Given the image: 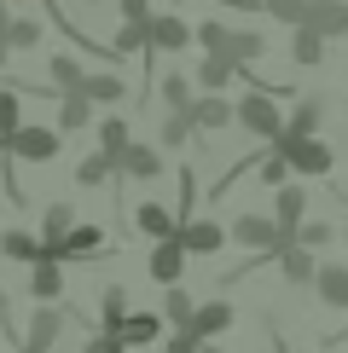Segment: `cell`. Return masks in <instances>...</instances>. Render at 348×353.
I'll use <instances>...</instances> for the list:
<instances>
[{
  "mask_svg": "<svg viewBox=\"0 0 348 353\" xmlns=\"http://www.w3.org/2000/svg\"><path fill=\"white\" fill-rule=\"evenodd\" d=\"M232 325V301H203V307H192V325H186L180 336H192V342L203 347V342H215Z\"/></svg>",
  "mask_w": 348,
  "mask_h": 353,
  "instance_id": "7",
  "label": "cell"
},
{
  "mask_svg": "<svg viewBox=\"0 0 348 353\" xmlns=\"http://www.w3.org/2000/svg\"><path fill=\"white\" fill-rule=\"evenodd\" d=\"M163 105H168V116H192V81H186V76H168V81H163Z\"/></svg>",
  "mask_w": 348,
  "mask_h": 353,
  "instance_id": "28",
  "label": "cell"
},
{
  "mask_svg": "<svg viewBox=\"0 0 348 353\" xmlns=\"http://www.w3.org/2000/svg\"><path fill=\"white\" fill-rule=\"evenodd\" d=\"M186 134H192V116H163V139L168 145H186Z\"/></svg>",
  "mask_w": 348,
  "mask_h": 353,
  "instance_id": "38",
  "label": "cell"
},
{
  "mask_svg": "<svg viewBox=\"0 0 348 353\" xmlns=\"http://www.w3.org/2000/svg\"><path fill=\"white\" fill-rule=\"evenodd\" d=\"M128 145H134V139H128V122H122V116L99 122V157H105V163H110L116 174H122V157H128Z\"/></svg>",
  "mask_w": 348,
  "mask_h": 353,
  "instance_id": "13",
  "label": "cell"
},
{
  "mask_svg": "<svg viewBox=\"0 0 348 353\" xmlns=\"http://www.w3.org/2000/svg\"><path fill=\"white\" fill-rule=\"evenodd\" d=\"M163 336V313H128L122 330H116V342L122 347H139V342H157Z\"/></svg>",
  "mask_w": 348,
  "mask_h": 353,
  "instance_id": "15",
  "label": "cell"
},
{
  "mask_svg": "<svg viewBox=\"0 0 348 353\" xmlns=\"http://www.w3.org/2000/svg\"><path fill=\"white\" fill-rule=\"evenodd\" d=\"M12 47H41V23L35 18H12L6 23V52Z\"/></svg>",
  "mask_w": 348,
  "mask_h": 353,
  "instance_id": "34",
  "label": "cell"
},
{
  "mask_svg": "<svg viewBox=\"0 0 348 353\" xmlns=\"http://www.w3.org/2000/svg\"><path fill=\"white\" fill-rule=\"evenodd\" d=\"M232 76H238V70H232L226 58H203V64H197V87H203V93H209V99L221 93V87H226Z\"/></svg>",
  "mask_w": 348,
  "mask_h": 353,
  "instance_id": "25",
  "label": "cell"
},
{
  "mask_svg": "<svg viewBox=\"0 0 348 353\" xmlns=\"http://www.w3.org/2000/svg\"><path fill=\"white\" fill-rule=\"evenodd\" d=\"M226 238H238L255 261H267V255H279V249H284L279 226H273V220H261V214H238V220L226 226Z\"/></svg>",
  "mask_w": 348,
  "mask_h": 353,
  "instance_id": "3",
  "label": "cell"
},
{
  "mask_svg": "<svg viewBox=\"0 0 348 353\" xmlns=\"http://www.w3.org/2000/svg\"><path fill=\"white\" fill-rule=\"evenodd\" d=\"M273 93H284V87H255V93H244L238 105H232V122H238L244 134L267 139V145L284 134V116H279V105H273Z\"/></svg>",
  "mask_w": 348,
  "mask_h": 353,
  "instance_id": "1",
  "label": "cell"
},
{
  "mask_svg": "<svg viewBox=\"0 0 348 353\" xmlns=\"http://www.w3.org/2000/svg\"><path fill=\"white\" fill-rule=\"evenodd\" d=\"M273 157H284V168H296V174H331V145H319V139L279 134L273 139Z\"/></svg>",
  "mask_w": 348,
  "mask_h": 353,
  "instance_id": "2",
  "label": "cell"
},
{
  "mask_svg": "<svg viewBox=\"0 0 348 353\" xmlns=\"http://www.w3.org/2000/svg\"><path fill=\"white\" fill-rule=\"evenodd\" d=\"M192 41H197V47H203V58H221V47H226V23H203V29H192Z\"/></svg>",
  "mask_w": 348,
  "mask_h": 353,
  "instance_id": "35",
  "label": "cell"
},
{
  "mask_svg": "<svg viewBox=\"0 0 348 353\" xmlns=\"http://www.w3.org/2000/svg\"><path fill=\"white\" fill-rule=\"evenodd\" d=\"M284 157H267V163H261V180H267V185H284Z\"/></svg>",
  "mask_w": 348,
  "mask_h": 353,
  "instance_id": "40",
  "label": "cell"
},
{
  "mask_svg": "<svg viewBox=\"0 0 348 353\" xmlns=\"http://www.w3.org/2000/svg\"><path fill=\"white\" fill-rule=\"evenodd\" d=\"M0 157H6V139H0Z\"/></svg>",
  "mask_w": 348,
  "mask_h": 353,
  "instance_id": "45",
  "label": "cell"
},
{
  "mask_svg": "<svg viewBox=\"0 0 348 353\" xmlns=\"http://www.w3.org/2000/svg\"><path fill=\"white\" fill-rule=\"evenodd\" d=\"M163 325H174V330L192 325V296H186L180 284H174V290H168V301H163Z\"/></svg>",
  "mask_w": 348,
  "mask_h": 353,
  "instance_id": "32",
  "label": "cell"
},
{
  "mask_svg": "<svg viewBox=\"0 0 348 353\" xmlns=\"http://www.w3.org/2000/svg\"><path fill=\"white\" fill-rule=\"evenodd\" d=\"M41 226H47V238H41V243H58V238H64L70 226H76V214H70V203H52V209L41 214Z\"/></svg>",
  "mask_w": 348,
  "mask_h": 353,
  "instance_id": "33",
  "label": "cell"
},
{
  "mask_svg": "<svg viewBox=\"0 0 348 353\" xmlns=\"http://www.w3.org/2000/svg\"><path fill=\"white\" fill-rule=\"evenodd\" d=\"M163 353H203L192 336H180V330H168V342H163Z\"/></svg>",
  "mask_w": 348,
  "mask_h": 353,
  "instance_id": "41",
  "label": "cell"
},
{
  "mask_svg": "<svg viewBox=\"0 0 348 353\" xmlns=\"http://www.w3.org/2000/svg\"><path fill=\"white\" fill-rule=\"evenodd\" d=\"M6 157L12 163H47V157H58V128H18L6 139Z\"/></svg>",
  "mask_w": 348,
  "mask_h": 353,
  "instance_id": "4",
  "label": "cell"
},
{
  "mask_svg": "<svg viewBox=\"0 0 348 353\" xmlns=\"http://www.w3.org/2000/svg\"><path fill=\"white\" fill-rule=\"evenodd\" d=\"M134 226L145 232V238H157V243H168L174 232H180V220H174V214L163 209V203H139V209H134Z\"/></svg>",
  "mask_w": 348,
  "mask_h": 353,
  "instance_id": "12",
  "label": "cell"
},
{
  "mask_svg": "<svg viewBox=\"0 0 348 353\" xmlns=\"http://www.w3.org/2000/svg\"><path fill=\"white\" fill-rule=\"evenodd\" d=\"M342 6H348V0H342Z\"/></svg>",
  "mask_w": 348,
  "mask_h": 353,
  "instance_id": "47",
  "label": "cell"
},
{
  "mask_svg": "<svg viewBox=\"0 0 348 353\" xmlns=\"http://www.w3.org/2000/svg\"><path fill=\"white\" fill-rule=\"evenodd\" d=\"M93 122V105H87L81 93H64L58 99V134H76V128Z\"/></svg>",
  "mask_w": 348,
  "mask_h": 353,
  "instance_id": "20",
  "label": "cell"
},
{
  "mask_svg": "<svg viewBox=\"0 0 348 353\" xmlns=\"http://www.w3.org/2000/svg\"><path fill=\"white\" fill-rule=\"evenodd\" d=\"M87 353H128V347H122V342H116V336H105V330H99V336H93V342H87Z\"/></svg>",
  "mask_w": 348,
  "mask_h": 353,
  "instance_id": "42",
  "label": "cell"
},
{
  "mask_svg": "<svg viewBox=\"0 0 348 353\" xmlns=\"http://www.w3.org/2000/svg\"><path fill=\"white\" fill-rule=\"evenodd\" d=\"M6 23H12V12H6V0H0V41H6Z\"/></svg>",
  "mask_w": 348,
  "mask_h": 353,
  "instance_id": "43",
  "label": "cell"
},
{
  "mask_svg": "<svg viewBox=\"0 0 348 353\" xmlns=\"http://www.w3.org/2000/svg\"><path fill=\"white\" fill-rule=\"evenodd\" d=\"M342 238H348V232H342Z\"/></svg>",
  "mask_w": 348,
  "mask_h": 353,
  "instance_id": "48",
  "label": "cell"
},
{
  "mask_svg": "<svg viewBox=\"0 0 348 353\" xmlns=\"http://www.w3.org/2000/svg\"><path fill=\"white\" fill-rule=\"evenodd\" d=\"M0 64H6V41H0Z\"/></svg>",
  "mask_w": 348,
  "mask_h": 353,
  "instance_id": "44",
  "label": "cell"
},
{
  "mask_svg": "<svg viewBox=\"0 0 348 353\" xmlns=\"http://www.w3.org/2000/svg\"><path fill=\"white\" fill-rule=\"evenodd\" d=\"M122 76H110V70H99V76H81V99L87 105H122Z\"/></svg>",
  "mask_w": 348,
  "mask_h": 353,
  "instance_id": "16",
  "label": "cell"
},
{
  "mask_svg": "<svg viewBox=\"0 0 348 353\" xmlns=\"http://www.w3.org/2000/svg\"><path fill=\"white\" fill-rule=\"evenodd\" d=\"M279 267H284L290 284H308V278L319 272V267H313V249H302V243H284V249H279Z\"/></svg>",
  "mask_w": 348,
  "mask_h": 353,
  "instance_id": "18",
  "label": "cell"
},
{
  "mask_svg": "<svg viewBox=\"0 0 348 353\" xmlns=\"http://www.w3.org/2000/svg\"><path fill=\"white\" fill-rule=\"evenodd\" d=\"M58 330H64V313H58V307H35V313H29L23 353H47V347L58 342Z\"/></svg>",
  "mask_w": 348,
  "mask_h": 353,
  "instance_id": "9",
  "label": "cell"
},
{
  "mask_svg": "<svg viewBox=\"0 0 348 353\" xmlns=\"http://www.w3.org/2000/svg\"><path fill=\"white\" fill-rule=\"evenodd\" d=\"M232 122V105L226 99H192V128H209V134H221Z\"/></svg>",
  "mask_w": 348,
  "mask_h": 353,
  "instance_id": "19",
  "label": "cell"
},
{
  "mask_svg": "<svg viewBox=\"0 0 348 353\" xmlns=\"http://www.w3.org/2000/svg\"><path fill=\"white\" fill-rule=\"evenodd\" d=\"M290 58L308 70V64H319V58H325V41H319L313 29H296V41H290Z\"/></svg>",
  "mask_w": 348,
  "mask_h": 353,
  "instance_id": "31",
  "label": "cell"
},
{
  "mask_svg": "<svg viewBox=\"0 0 348 353\" xmlns=\"http://www.w3.org/2000/svg\"><path fill=\"white\" fill-rule=\"evenodd\" d=\"M302 220H308V197H302V185H279V203H273V226H279L284 243H296Z\"/></svg>",
  "mask_w": 348,
  "mask_h": 353,
  "instance_id": "6",
  "label": "cell"
},
{
  "mask_svg": "<svg viewBox=\"0 0 348 353\" xmlns=\"http://www.w3.org/2000/svg\"><path fill=\"white\" fill-rule=\"evenodd\" d=\"M302 29H313L319 41H337L342 29H348V6H342V0H313V6H308V23H302Z\"/></svg>",
  "mask_w": 348,
  "mask_h": 353,
  "instance_id": "10",
  "label": "cell"
},
{
  "mask_svg": "<svg viewBox=\"0 0 348 353\" xmlns=\"http://www.w3.org/2000/svg\"><path fill=\"white\" fill-rule=\"evenodd\" d=\"M313 284H319V296H325L331 307H348V267H319Z\"/></svg>",
  "mask_w": 348,
  "mask_h": 353,
  "instance_id": "22",
  "label": "cell"
},
{
  "mask_svg": "<svg viewBox=\"0 0 348 353\" xmlns=\"http://www.w3.org/2000/svg\"><path fill=\"white\" fill-rule=\"evenodd\" d=\"M110 174H116V168L105 163V157H87V163L76 168V180H81V185H105V180H110Z\"/></svg>",
  "mask_w": 348,
  "mask_h": 353,
  "instance_id": "37",
  "label": "cell"
},
{
  "mask_svg": "<svg viewBox=\"0 0 348 353\" xmlns=\"http://www.w3.org/2000/svg\"><path fill=\"white\" fill-rule=\"evenodd\" d=\"M313 128H319V99H302V105L290 110L284 134H290V139H313Z\"/></svg>",
  "mask_w": 348,
  "mask_h": 353,
  "instance_id": "26",
  "label": "cell"
},
{
  "mask_svg": "<svg viewBox=\"0 0 348 353\" xmlns=\"http://www.w3.org/2000/svg\"><path fill=\"white\" fill-rule=\"evenodd\" d=\"M18 353H23V347H18Z\"/></svg>",
  "mask_w": 348,
  "mask_h": 353,
  "instance_id": "49",
  "label": "cell"
},
{
  "mask_svg": "<svg viewBox=\"0 0 348 353\" xmlns=\"http://www.w3.org/2000/svg\"><path fill=\"white\" fill-rule=\"evenodd\" d=\"M186 41H192V29L174 18V12H151V23H145V47H157V52H180Z\"/></svg>",
  "mask_w": 348,
  "mask_h": 353,
  "instance_id": "8",
  "label": "cell"
},
{
  "mask_svg": "<svg viewBox=\"0 0 348 353\" xmlns=\"http://www.w3.org/2000/svg\"><path fill=\"white\" fill-rule=\"evenodd\" d=\"M87 6H99V0H87Z\"/></svg>",
  "mask_w": 348,
  "mask_h": 353,
  "instance_id": "46",
  "label": "cell"
},
{
  "mask_svg": "<svg viewBox=\"0 0 348 353\" xmlns=\"http://www.w3.org/2000/svg\"><path fill=\"white\" fill-rule=\"evenodd\" d=\"M52 87H58V93H81V64H76L70 52L52 58Z\"/></svg>",
  "mask_w": 348,
  "mask_h": 353,
  "instance_id": "30",
  "label": "cell"
},
{
  "mask_svg": "<svg viewBox=\"0 0 348 353\" xmlns=\"http://www.w3.org/2000/svg\"><path fill=\"white\" fill-rule=\"evenodd\" d=\"M99 313H105V336H116V330H122V319H128V296H122V284H110V290H105Z\"/></svg>",
  "mask_w": 348,
  "mask_h": 353,
  "instance_id": "29",
  "label": "cell"
},
{
  "mask_svg": "<svg viewBox=\"0 0 348 353\" xmlns=\"http://www.w3.org/2000/svg\"><path fill=\"white\" fill-rule=\"evenodd\" d=\"M122 174H128V180H157V174H163V157H157L151 145H128Z\"/></svg>",
  "mask_w": 348,
  "mask_h": 353,
  "instance_id": "17",
  "label": "cell"
},
{
  "mask_svg": "<svg viewBox=\"0 0 348 353\" xmlns=\"http://www.w3.org/2000/svg\"><path fill=\"white\" fill-rule=\"evenodd\" d=\"M174 243H180L186 255H215V249L226 243V226H221V220H180Z\"/></svg>",
  "mask_w": 348,
  "mask_h": 353,
  "instance_id": "5",
  "label": "cell"
},
{
  "mask_svg": "<svg viewBox=\"0 0 348 353\" xmlns=\"http://www.w3.org/2000/svg\"><path fill=\"white\" fill-rule=\"evenodd\" d=\"M180 267H186V249L174 243V238L151 249V278H157L163 290H174V284H180Z\"/></svg>",
  "mask_w": 348,
  "mask_h": 353,
  "instance_id": "14",
  "label": "cell"
},
{
  "mask_svg": "<svg viewBox=\"0 0 348 353\" xmlns=\"http://www.w3.org/2000/svg\"><path fill=\"white\" fill-rule=\"evenodd\" d=\"M122 23L128 29H145V23H151V6H145V0H122Z\"/></svg>",
  "mask_w": 348,
  "mask_h": 353,
  "instance_id": "39",
  "label": "cell"
},
{
  "mask_svg": "<svg viewBox=\"0 0 348 353\" xmlns=\"http://www.w3.org/2000/svg\"><path fill=\"white\" fill-rule=\"evenodd\" d=\"M23 128V87H0V139Z\"/></svg>",
  "mask_w": 348,
  "mask_h": 353,
  "instance_id": "21",
  "label": "cell"
},
{
  "mask_svg": "<svg viewBox=\"0 0 348 353\" xmlns=\"http://www.w3.org/2000/svg\"><path fill=\"white\" fill-rule=\"evenodd\" d=\"M29 290H35L41 301H52L58 290H64V272H58V261H35V267H29Z\"/></svg>",
  "mask_w": 348,
  "mask_h": 353,
  "instance_id": "23",
  "label": "cell"
},
{
  "mask_svg": "<svg viewBox=\"0 0 348 353\" xmlns=\"http://www.w3.org/2000/svg\"><path fill=\"white\" fill-rule=\"evenodd\" d=\"M308 6H313V0H261V12H267V18H279V23H290V29L308 23Z\"/></svg>",
  "mask_w": 348,
  "mask_h": 353,
  "instance_id": "27",
  "label": "cell"
},
{
  "mask_svg": "<svg viewBox=\"0 0 348 353\" xmlns=\"http://www.w3.org/2000/svg\"><path fill=\"white\" fill-rule=\"evenodd\" d=\"M267 52V41L255 35V29H226V47H221V58L232 70H244V64H255V58Z\"/></svg>",
  "mask_w": 348,
  "mask_h": 353,
  "instance_id": "11",
  "label": "cell"
},
{
  "mask_svg": "<svg viewBox=\"0 0 348 353\" xmlns=\"http://www.w3.org/2000/svg\"><path fill=\"white\" fill-rule=\"evenodd\" d=\"M0 255L35 267V261H41V238H35V232H6V238H0Z\"/></svg>",
  "mask_w": 348,
  "mask_h": 353,
  "instance_id": "24",
  "label": "cell"
},
{
  "mask_svg": "<svg viewBox=\"0 0 348 353\" xmlns=\"http://www.w3.org/2000/svg\"><path fill=\"white\" fill-rule=\"evenodd\" d=\"M331 238H337V226H325V220H302V232H296L302 249H319V243H331Z\"/></svg>",
  "mask_w": 348,
  "mask_h": 353,
  "instance_id": "36",
  "label": "cell"
}]
</instances>
